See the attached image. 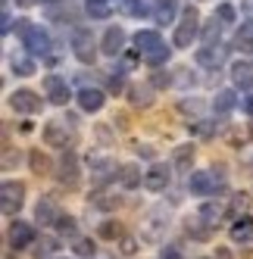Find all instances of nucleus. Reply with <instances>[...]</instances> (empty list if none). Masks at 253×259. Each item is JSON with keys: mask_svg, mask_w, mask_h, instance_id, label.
Returning a JSON list of instances; mask_svg holds the SVG:
<instances>
[{"mask_svg": "<svg viewBox=\"0 0 253 259\" xmlns=\"http://www.w3.org/2000/svg\"><path fill=\"white\" fill-rule=\"evenodd\" d=\"M16 31H19V38L25 44L28 53H34V57H44V53L50 50V34L38 25V22H28V19H16Z\"/></svg>", "mask_w": 253, "mask_h": 259, "instance_id": "obj_1", "label": "nucleus"}, {"mask_svg": "<svg viewBox=\"0 0 253 259\" xmlns=\"http://www.w3.org/2000/svg\"><path fill=\"white\" fill-rule=\"evenodd\" d=\"M44 144L47 147H60L66 153L72 144H75V122L72 119H53L44 125Z\"/></svg>", "mask_w": 253, "mask_h": 259, "instance_id": "obj_2", "label": "nucleus"}, {"mask_svg": "<svg viewBox=\"0 0 253 259\" xmlns=\"http://www.w3.org/2000/svg\"><path fill=\"white\" fill-rule=\"evenodd\" d=\"M200 34V13L197 7H185L182 10V22L175 25V34H172V44L175 47H191Z\"/></svg>", "mask_w": 253, "mask_h": 259, "instance_id": "obj_3", "label": "nucleus"}, {"mask_svg": "<svg viewBox=\"0 0 253 259\" xmlns=\"http://www.w3.org/2000/svg\"><path fill=\"white\" fill-rule=\"evenodd\" d=\"M22 203H25V184L4 181V188H0V209H4V215H16L22 209Z\"/></svg>", "mask_w": 253, "mask_h": 259, "instance_id": "obj_4", "label": "nucleus"}, {"mask_svg": "<svg viewBox=\"0 0 253 259\" xmlns=\"http://www.w3.org/2000/svg\"><path fill=\"white\" fill-rule=\"evenodd\" d=\"M72 53H75L78 63L94 66V60H97V44H94V38H91V31H88V28H78L75 31V38H72Z\"/></svg>", "mask_w": 253, "mask_h": 259, "instance_id": "obj_5", "label": "nucleus"}, {"mask_svg": "<svg viewBox=\"0 0 253 259\" xmlns=\"http://www.w3.org/2000/svg\"><path fill=\"white\" fill-rule=\"evenodd\" d=\"M10 106L16 109V113H25V116H31V113H41V106H44V100L34 94V91H28V88H19L16 94H10Z\"/></svg>", "mask_w": 253, "mask_h": 259, "instance_id": "obj_6", "label": "nucleus"}, {"mask_svg": "<svg viewBox=\"0 0 253 259\" xmlns=\"http://www.w3.org/2000/svg\"><path fill=\"white\" fill-rule=\"evenodd\" d=\"M219 181H222V178H216V172H191V178H188V191L197 194V197H209V194H216Z\"/></svg>", "mask_w": 253, "mask_h": 259, "instance_id": "obj_7", "label": "nucleus"}, {"mask_svg": "<svg viewBox=\"0 0 253 259\" xmlns=\"http://www.w3.org/2000/svg\"><path fill=\"white\" fill-rule=\"evenodd\" d=\"M125 38H129V34H125V28H122V25H110V28L103 31L100 50L106 53V57H119V53L125 50Z\"/></svg>", "mask_w": 253, "mask_h": 259, "instance_id": "obj_8", "label": "nucleus"}, {"mask_svg": "<svg viewBox=\"0 0 253 259\" xmlns=\"http://www.w3.org/2000/svg\"><path fill=\"white\" fill-rule=\"evenodd\" d=\"M34 244V228L28 225V222H19L16 219L13 225H10V247L13 250H25Z\"/></svg>", "mask_w": 253, "mask_h": 259, "instance_id": "obj_9", "label": "nucleus"}, {"mask_svg": "<svg viewBox=\"0 0 253 259\" xmlns=\"http://www.w3.org/2000/svg\"><path fill=\"white\" fill-rule=\"evenodd\" d=\"M169 181H172V172L166 169V165H159V162L144 172V188H147V191H166Z\"/></svg>", "mask_w": 253, "mask_h": 259, "instance_id": "obj_10", "label": "nucleus"}, {"mask_svg": "<svg viewBox=\"0 0 253 259\" xmlns=\"http://www.w3.org/2000/svg\"><path fill=\"white\" fill-rule=\"evenodd\" d=\"M75 97H78V106L85 109V113H100L103 103H106V94L100 88H81Z\"/></svg>", "mask_w": 253, "mask_h": 259, "instance_id": "obj_11", "label": "nucleus"}, {"mask_svg": "<svg viewBox=\"0 0 253 259\" xmlns=\"http://www.w3.org/2000/svg\"><path fill=\"white\" fill-rule=\"evenodd\" d=\"M34 222H41V225H57L60 222V206L53 197H41L38 206H34Z\"/></svg>", "mask_w": 253, "mask_h": 259, "instance_id": "obj_12", "label": "nucleus"}, {"mask_svg": "<svg viewBox=\"0 0 253 259\" xmlns=\"http://www.w3.org/2000/svg\"><path fill=\"white\" fill-rule=\"evenodd\" d=\"M47 100H50L53 106H66V103L72 100L69 84H66L63 78H57V75H50V78H47Z\"/></svg>", "mask_w": 253, "mask_h": 259, "instance_id": "obj_13", "label": "nucleus"}, {"mask_svg": "<svg viewBox=\"0 0 253 259\" xmlns=\"http://www.w3.org/2000/svg\"><path fill=\"white\" fill-rule=\"evenodd\" d=\"M57 178H60L63 184H69V188H72V184H75V181H78V156H75V153H72V150H66V153H63V159H60V172H57Z\"/></svg>", "mask_w": 253, "mask_h": 259, "instance_id": "obj_14", "label": "nucleus"}, {"mask_svg": "<svg viewBox=\"0 0 253 259\" xmlns=\"http://www.w3.org/2000/svg\"><path fill=\"white\" fill-rule=\"evenodd\" d=\"M159 44H162V38H159V31H156V28H141V31L135 34V47H138L141 57H147V53L156 50Z\"/></svg>", "mask_w": 253, "mask_h": 259, "instance_id": "obj_15", "label": "nucleus"}, {"mask_svg": "<svg viewBox=\"0 0 253 259\" xmlns=\"http://www.w3.org/2000/svg\"><path fill=\"white\" fill-rule=\"evenodd\" d=\"M194 156H197L194 144H182V147H175V153H172V165H175L178 172H191Z\"/></svg>", "mask_w": 253, "mask_h": 259, "instance_id": "obj_16", "label": "nucleus"}, {"mask_svg": "<svg viewBox=\"0 0 253 259\" xmlns=\"http://www.w3.org/2000/svg\"><path fill=\"white\" fill-rule=\"evenodd\" d=\"M250 237H253V219H250V215L234 219V225H231V240H234V244H247Z\"/></svg>", "mask_w": 253, "mask_h": 259, "instance_id": "obj_17", "label": "nucleus"}, {"mask_svg": "<svg viewBox=\"0 0 253 259\" xmlns=\"http://www.w3.org/2000/svg\"><path fill=\"white\" fill-rule=\"evenodd\" d=\"M119 181H122V188H138V184H144V172L138 169L135 162H125L122 169H119Z\"/></svg>", "mask_w": 253, "mask_h": 259, "instance_id": "obj_18", "label": "nucleus"}, {"mask_svg": "<svg viewBox=\"0 0 253 259\" xmlns=\"http://www.w3.org/2000/svg\"><path fill=\"white\" fill-rule=\"evenodd\" d=\"M129 97H132V106L147 109V106L153 103V88H150V84H132V88H129Z\"/></svg>", "mask_w": 253, "mask_h": 259, "instance_id": "obj_19", "label": "nucleus"}, {"mask_svg": "<svg viewBox=\"0 0 253 259\" xmlns=\"http://www.w3.org/2000/svg\"><path fill=\"white\" fill-rule=\"evenodd\" d=\"M162 215H166L162 209H153V212H147V222H144V237H147V240H159V231L166 228V222H159Z\"/></svg>", "mask_w": 253, "mask_h": 259, "instance_id": "obj_20", "label": "nucleus"}, {"mask_svg": "<svg viewBox=\"0 0 253 259\" xmlns=\"http://www.w3.org/2000/svg\"><path fill=\"white\" fill-rule=\"evenodd\" d=\"M231 81L238 84V88H253V66L250 63H234L231 66Z\"/></svg>", "mask_w": 253, "mask_h": 259, "instance_id": "obj_21", "label": "nucleus"}, {"mask_svg": "<svg viewBox=\"0 0 253 259\" xmlns=\"http://www.w3.org/2000/svg\"><path fill=\"white\" fill-rule=\"evenodd\" d=\"M28 165H31V172H34V175H50V172H53L50 156H47V153H41L38 147H34V150L28 153Z\"/></svg>", "mask_w": 253, "mask_h": 259, "instance_id": "obj_22", "label": "nucleus"}, {"mask_svg": "<svg viewBox=\"0 0 253 259\" xmlns=\"http://www.w3.org/2000/svg\"><path fill=\"white\" fill-rule=\"evenodd\" d=\"M175 13H178V0H156L153 16H156V22H159V25L172 22V19H175Z\"/></svg>", "mask_w": 253, "mask_h": 259, "instance_id": "obj_23", "label": "nucleus"}, {"mask_svg": "<svg viewBox=\"0 0 253 259\" xmlns=\"http://www.w3.org/2000/svg\"><path fill=\"white\" fill-rule=\"evenodd\" d=\"M85 10L91 19H110V13H113L106 0H85Z\"/></svg>", "mask_w": 253, "mask_h": 259, "instance_id": "obj_24", "label": "nucleus"}, {"mask_svg": "<svg viewBox=\"0 0 253 259\" xmlns=\"http://www.w3.org/2000/svg\"><path fill=\"white\" fill-rule=\"evenodd\" d=\"M219 34H222V22L213 16V19L203 25V44L206 47H216V44H219Z\"/></svg>", "mask_w": 253, "mask_h": 259, "instance_id": "obj_25", "label": "nucleus"}, {"mask_svg": "<svg viewBox=\"0 0 253 259\" xmlns=\"http://www.w3.org/2000/svg\"><path fill=\"white\" fill-rule=\"evenodd\" d=\"M197 63L216 69V66L222 63V50H216V47H200V50H197Z\"/></svg>", "mask_w": 253, "mask_h": 259, "instance_id": "obj_26", "label": "nucleus"}, {"mask_svg": "<svg viewBox=\"0 0 253 259\" xmlns=\"http://www.w3.org/2000/svg\"><path fill=\"white\" fill-rule=\"evenodd\" d=\"M234 91H219V94H216V100H213V109L216 113H231L234 109Z\"/></svg>", "mask_w": 253, "mask_h": 259, "instance_id": "obj_27", "label": "nucleus"}, {"mask_svg": "<svg viewBox=\"0 0 253 259\" xmlns=\"http://www.w3.org/2000/svg\"><path fill=\"white\" fill-rule=\"evenodd\" d=\"M238 44L241 50H253V19H247V22H241V28H238Z\"/></svg>", "mask_w": 253, "mask_h": 259, "instance_id": "obj_28", "label": "nucleus"}, {"mask_svg": "<svg viewBox=\"0 0 253 259\" xmlns=\"http://www.w3.org/2000/svg\"><path fill=\"white\" fill-rule=\"evenodd\" d=\"M88 165H91V172H97V175L116 172V162H113L110 156H91V159H88Z\"/></svg>", "mask_w": 253, "mask_h": 259, "instance_id": "obj_29", "label": "nucleus"}, {"mask_svg": "<svg viewBox=\"0 0 253 259\" xmlns=\"http://www.w3.org/2000/svg\"><path fill=\"white\" fill-rule=\"evenodd\" d=\"M169 53H172V50H169L166 44H159L156 50H150L147 57H144V63H147V66H153V69H159L162 63H169Z\"/></svg>", "mask_w": 253, "mask_h": 259, "instance_id": "obj_30", "label": "nucleus"}, {"mask_svg": "<svg viewBox=\"0 0 253 259\" xmlns=\"http://www.w3.org/2000/svg\"><path fill=\"white\" fill-rule=\"evenodd\" d=\"M10 66H13L16 75H34V72H38L34 60H28V57H13V60H10Z\"/></svg>", "mask_w": 253, "mask_h": 259, "instance_id": "obj_31", "label": "nucleus"}, {"mask_svg": "<svg viewBox=\"0 0 253 259\" xmlns=\"http://www.w3.org/2000/svg\"><path fill=\"white\" fill-rule=\"evenodd\" d=\"M91 203H94L97 209H106V212H110V209H116V206H119V197H113V194H106V191H97Z\"/></svg>", "mask_w": 253, "mask_h": 259, "instance_id": "obj_32", "label": "nucleus"}, {"mask_svg": "<svg viewBox=\"0 0 253 259\" xmlns=\"http://www.w3.org/2000/svg\"><path fill=\"white\" fill-rule=\"evenodd\" d=\"M72 250H75V256H97V247L91 237H75V244H72Z\"/></svg>", "mask_w": 253, "mask_h": 259, "instance_id": "obj_33", "label": "nucleus"}, {"mask_svg": "<svg viewBox=\"0 0 253 259\" xmlns=\"http://www.w3.org/2000/svg\"><path fill=\"white\" fill-rule=\"evenodd\" d=\"M247 203H250V197L241 191V194H234L231 197V203H228V219H238V212H244L247 209Z\"/></svg>", "mask_w": 253, "mask_h": 259, "instance_id": "obj_34", "label": "nucleus"}, {"mask_svg": "<svg viewBox=\"0 0 253 259\" xmlns=\"http://www.w3.org/2000/svg\"><path fill=\"white\" fill-rule=\"evenodd\" d=\"M100 234H103V237H110V240H116V237H125V234H122V225H119L116 219H106L103 225H100Z\"/></svg>", "mask_w": 253, "mask_h": 259, "instance_id": "obj_35", "label": "nucleus"}, {"mask_svg": "<svg viewBox=\"0 0 253 259\" xmlns=\"http://www.w3.org/2000/svg\"><path fill=\"white\" fill-rule=\"evenodd\" d=\"M122 13L125 16H144V13H147V4H144V0H125Z\"/></svg>", "mask_w": 253, "mask_h": 259, "instance_id": "obj_36", "label": "nucleus"}, {"mask_svg": "<svg viewBox=\"0 0 253 259\" xmlns=\"http://www.w3.org/2000/svg\"><path fill=\"white\" fill-rule=\"evenodd\" d=\"M169 84H172V75H169V72L156 69L153 75H150V88H169Z\"/></svg>", "mask_w": 253, "mask_h": 259, "instance_id": "obj_37", "label": "nucleus"}, {"mask_svg": "<svg viewBox=\"0 0 253 259\" xmlns=\"http://www.w3.org/2000/svg\"><path fill=\"white\" fill-rule=\"evenodd\" d=\"M119 250H122L125 256H135V253H138V240H135V237H129V234L119 237Z\"/></svg>", "mask_w": 253, "mask_h": 259, "instance_id": "obj_38", "label": "nucleus"}, {"mask_svg": "<svg viewBox=\"0 0 253 259\" xmlns=\"http://www.w3.org/2000/svg\"><path fill=\"white\" fill-rule=\"evenodd\" d=\"M216 19H219V22H234V19H238V16H234V7L231 4H222L219 10H216Z\"/></svg>", "mask_w": 253, "mask_h": 259, "instance_id": "obj_39", "label": "nucleus"}, {"mask_svg": "<svg viewBox=\"0 0 253 259\" xmlns=\"http://www.w3.org/2000/svg\"><path fill=\"white\" fill-rule=\"evenodd\" d=\"M57 231H60V234H75V219H72V215H60Z\"/></svg>", "mask_w": 253, "mask_h": 259, "instance_id": "obj_40", "label": "nucleus"}, {"mask_svg": "<svg viewBox=\"0 0 253 259\" xmlns=\"http://www.w3.org/2000/svg\"><path fill=\"white\" fill-rule=\"evenodd\" d=\"M50 250H57V240H50V237H47V240H41V247L34 250V256H38V259H47Z\"/></svg>", "mask_w": 253, "mask_h": 259, "instance_id": "obj_41", "label": "nucleus"}, {"mask_svg": "<svg viewBox=\"0 0 253 259\" xmlns=\"http://www.w3.org/2000/svg\"><path fill=\"white\" fill-rule=\"evenodd\" d=\"M106 88H110L113 94H119V91H122V75H119V72H113V75L106 78Z\"/></svg>", "mask_w": 253, "mask_h": 259, "instance_id": "obj_42", "label": "nucleus"}, {"mask_svg": "<svg viewBox=\"0 0 253 259\" xmlns=\"http://www.w3.org/2000/svg\"><path fill=\"white\" fill-rule=\"evenodd\" d=\"M0 28H4V34L13 28V16H10V10H7V7H4V22H0Z\"/></svg>", "mask_w": 253, "mask_h": 259, "instance_id": "obj_43", "label": "nucleus"}, {"mask_svg": "<svg viewBox=\"0 0 253 259\" xmlns=\"http://www.w3.org/2000/svg\"><path fill=\"white\" fill-rule=\"evenodd\" d=\"M159 259H182V256H178V253L169 247V250H162V256H159Z\"/></svg>", "mask_w": 253, "mask_h": 259, "instance_id": "obj_44", "label": "nucleus"}, {"mask_svg": "<svg viewBox=\"0 0 253 259\" xmlns=\"http://www.w3.org/2000/svg\"><path fill=\"white\" fill-rule=\"evenodd\" d=\"M244 109H247V113L253 116V94H250V97H244Z\"/></svg>", "mask_w": 253, "mask_h": 259, "instance_id": "obj_45", "label": "nucleus"}, {"mask_svg": "<svg viewBox=\"0 0 253 259\" xmlns=\"http://www.w3.org/2000/svg\"><path fill=\"white\" fill-rule=\"evenodd\" d=\"M216 259H231V256H228V250H219V253H216Z\"/></svg>", "mask_w": 253, "mask_h": 259, "instance_id": "obj_46", "label": "nucleus"}, {"mask_svg": "<svg viewBox=\"0 0 253 259\" xmlns=\"http://www.w3.org/2000/svg\"><path fill=\"white\" fill-rule=\"evenodd\" d=\"M16 4H19V7H31V4H34V0H16Z\"/></svg>", "mask_w": 253, "mask_h": 259, "instance_id": "obj_47", "label": "nucleus"}, {"mask_svg": "<svg viewBox=\"0 0 253 259\" xmlns=\"http://www.w3.org/2000/svg\"><path fill=\"white\" fill-rule=\"evenodd\" d=\"M41 4H57V0H41Z\"/></svg>", "mask_w": 253, "mask_h": 259, "instance_id": "obj_48", "label": "nucleus"}, {"mask_svg": "<svg viewBox=\"0 0 253 259\" xmlns=\"http://www.w3.org/2000/svg\"><path fill=\"white\" fill-rule=\"evenodd\" d=\"M57 259H66V256H57Z\"/></svg>", "mask_w": 253, "mask_h": 259, "instance_id": "obj_49", "label": "nucleus"}, {"mask_svg": "<svg viewBox=\"0 0 253 259\" xmlns=\"http://www.w3.org/2000/svg\"><path fill=\"white\" fill-rule=\"evenodd\" d=\"M94 259H97V256H94Z\"/></svg>", "mask_w": 253, "mask_h": 259, "instance_id": "obj_50", "label": "nucleus"}]
</instances>
